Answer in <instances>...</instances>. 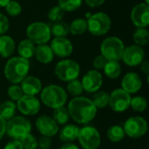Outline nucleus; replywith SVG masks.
Returning a JSON list of instances; mask_svg holds the SVG:
<instances>
[{"instance_id":"obj_32","label":"nucleus","mask_w":149,"mask_h":149,"mask_svg":"<svg viewBox=\"0 0 149 149\" xmlns=\"http://www.w3.org/2000/svg\"><path fill=\"white\" fill-rule=\"evenodd\" d=\"M130 107L134 112L137 113H142L146 110L148 107V101L146 98L142 96H136L134 98L131 99Z\"/></svg>"},{"instance_id":"obj_12","label":"nucleus","mask_w":149,"mask_h":149,"mask_svg":"<svg viewBox=\"0 0 149 149\" xmlns=\"http://www.w3.org/2000/svg\"><path fill=\"white\" fill-rule=\"evenodd\" d=\"M144 58L145 51L143 50V48L136 45H132L125 47L121 59L127 65L134 67L140 65Z\"/></svg>"},{"instance_id":"obj_37","label":"nucleus","mask_w":149,"mask_h":149,"mask_svg":"<svg viewBox=\"0 0 149 149\" xmlns=\"http://www.w3.org/2000/svg\"><path fill=\"white\" fill-rule=\"evenodd\" d=\"M5 10H6V12L10 16H11V17H17V16H18L21 13L22 8H21V5H20V3L18 2L14 1V0H11L5 6Z\"/></svg>"},{"instance_id":"obj_22","label":"nucleus","mask_w":149,"mask_h":149,"mask_svg":"<svg viewBox=\"0 0 149 149\" xmlns=\"http://www.w3.org/2000/svg\"><path fill=\"white\" fill-rule=\"evenodd\" d=\"M15 51V42L13 38L7 35L0 36V56L9 58Z\"/></svg>"},{"instance_id":"obj_8","label":"nucleus","mask_w":149,"mask_h":149,"mask_svg":"<svg viewBox=\"0 0 149 149\" xmlns=\"http://www.w3.org/2000/svg\"><path fill=\"white\" fill-rule=\"evenodd\" d=\"M28 39L35 45H44L50 41L52 34L50 26L44 22H33L26 29Z\"/></svg>"},{"instance_id":"obj_26","label":"nucleus","mask_w":149,"mask_h":149,"mask_svg":"<svg viewBox=\"0 0 149 149\" xmlns=\"http://www.w3.org/2000/svg\"><path fill=\"white\" fill-rule=\"evenodd\" d=\"M70 32L74 36L84 34L87 31V22L85 18H76L69 24Z\"/></svg>"},{"instance_id":"obj_33","label":"nucleus","mask_w":149,"mask_h":149,"mask_svg":"<svg viewBox=\"0 0 149 149\" xmlns=\"http://www.w3.org/2000/svg\"><path fill=\"white\" fill-rule=\"evenodd\" d=\"M82 4V0H58V6L64 11H74Z\"/></svg>"},{"instance_id":"obj_46","label":"nucleus","mask_w":149,"mask_h":149,"mask_svg":"<svg viewBox=\"0 0 149 149\" xmlns=\"http://www.w3.org/2000/svg\"><path fill=\"white\" fill-rule=\"evenodd\" d=\"M58 149H79L77 145L72 142H65L64 145H62Z\"/></svg>"},{"instance_id":"obj_4","label":"nucleus","mask_w":149,"mask_h":149,"mask_svg":"<svg viewBox=\"0 0 149 149\" xmlns=\"http://www.w3.org/2000/svg\"><path fill=\"white\" fill-rule=\"evenodd\" d=\"M31 132V124L23 116H14L6 121L5 134L12 140L21 141Z\"/></svg>"},{"instance_id":"obj_16","label":"nucleus","mask_w":149,"mask_h":149,"mask_svg":"<svg viewBox=\"0 0 149 149\" xmlns=\"http://www.w3.org/2000/svg\"><path fill=\"white\" fill-rule=\"evenodd\" d=\"M36 127L42 136L53 137L58 133V125L52 117L47 115H41L37 119Z\"/></svg>"},{"instance_id":"obj_27","label":"nucleus","mask_w":149,"mask_h":149,"mask_svg":"<svg viewBox=\"0 0 149 149\" xmlns=\"http://www.w3.org/2000/svg\"><path fill=\"white\" fill-rule=\"evenodd\" d=\"M103 70L106 76L112 79L119 78L121 74V66L119 61H107Z\"/></svg>"},{"instance_id":"obj_29","label":"nucleus","mask_w":149,"mask_h":149,"mask_svg":"<svg viewBox=\"0 0 149 149\" xmlns=\"http://www.w3.org/2000/svg\"><path fill=\"white\" fill-rule=\"evenodd\" d=\"M107 136L110 141L116 143V142L121 141L125 138L126 134H125V131L122 127L114 125L108 128V130L107 132Z\"/></svg>"},{"instance_id":"obj_31","label":"nucleus","mask_w":149,"mask_h":149,"mask_svg":"<svg viewBox=\"0 0 149 149\" xmlns=\"http://www.w3.org/2000/svg\"><path fill=\"white\" fill-rule=\"evenodd\" d=\"M52 119L58 125H65L70 119L68 109L65 107H60L58 108L53 109Z\"/></svg>"},{"instance_id":"obj_14","label":"nucleus","mask_w":149,"mask_h":149,"mask_svg":"<svg viewBox=\"0 0 149 149\" xmlns=\"http://www.w3.org/2000/svg\"><path fill=\"white\" fill-rule=\"evenodd\" d=\"M84 91L91 93H94L100 91L103 84V78L101 73L97 70L88 71L82 79L81 81Z\"/></svg>"},{"instance_id":"obj_19","label":"nucleus","mask_w":149,"mask_h":149,"mask_svg":"<svg viewBox=\"0 0 149 149\" xmlns=\"http://www.w3.org/2000/svg\"><path fill=\"white\" fill-rule=\"evenodd\" d=\"M24 94L30 96H36L40 93L42 90V83L40 79L35 76H26L22 81L20 86Z\"/></svg>"},{"instance_id":"obj_28","label":"nucleus","mask_w":149,"mask_h":149,"mask_svg":"<svg viewBox=\"0 0 149 149\" xmlns=\"http://www.w3.org/2000/svg\"><path fill=\"white\" fill-rule=\"evenodd\" d=\"M91 100L97 109H103L109 104V93L105 91H98L94 93Z\"/></svg>"},{"instance_id":"obj_48","label":"nucleus","mask_w":149,"mask_h":149,"mask_svg":"<svg viewBox=\"0 0 149 149\" xmlns=\"http://www.w3.org/2000/svg\"><path fill=\"white\" fill-rule=\"evenodd\" d=\"M91 16H92V14H90V12H87V14H86V19H88Z\"/></svg>"},{"instance_id":"obj_13","label":"nucleus","mask_w":149,"mask_h":149,"mask_svg":"<svg viewBox=\"0 0 149 149\" xmlns=\"http://www.w3.org/2000/svg\"><path fill=\"white\" fill-rule=\"evenodd\" d=\"M17 108L26 116H33L40 110V102L35 96L24 94L22 98L17 101Z\"/></svg>"},{"instance_id":"obj_11","label":"nucleus","mask_w":149,"mask_h":149,"mask_svg":"<svg viewBox=\"0 0 149 149\" xmlns=\"http://www.w3.org/2000/svg\"><path fill=\"white\" fill-rule=\"evenodd\" d=\"M131 95L122 88L113 90L109 93V107L116 113H122L130 107Z\"/></svg>"},{"instance_id":"obj_38","label":"nucleus","mask_w":149,"mask_h":149,"mask_svg":"<svg viewBox=\"0 0 149 149\" xmlns=\"http://www.w3.org/2000/svg\"><path fill=\"white\" fill-rule=\"evenodd\" d=\"M20 142L24 149H37L38 148V140L31 134L26 135L23 140L20 141Z\"/></svg>"},{"instance_id":"obj_40","label":"nucleus","mask_w":149,"mask_h":149,"mask_svg":"<svg viewBox=\"0 0 149 149\" xmlns=\"http://www.w3.org/2000/svg\"><path fill=\"white\" fill-rule=\"evenodd\" d=\"M10 27V23L8 17L3 15V13H0V36L3 35L7 32Z\"/></svg>"},{"instance_id":"obj_42","label":"nucleus","mask_w":149,"mask_h":149,"mask_svg":"<svg viewBox=\"0 0 149 149\" xmlns=\"http://www.w3.org/2000/svg\"><path fill=\"white\" fill-rule=\"evenodd\" d=\"M3 149H24L22 147V144L20 141H16L13 140L10 142H8Z\"/></svg>"},{"instance_id":"obj_39","label":"nucleus","mask_w":149,"mask_h":149,"mask_svg":"<svg viewBox=\"0 0 149 149\" xmlns=\"http://www.w3.org/2000/svg\"><path fill=\"white\" fill-rule=\"evenodd\" d=\"M107 63V59L103 56V55H98L94 58L93 61V67L98 71V70H103L105 65Z\"/></svg>"},{"instance_id":"obj_20","label":"nucleus","mask_w":149,"mask_h":149,"mask_svg":"<svg viewBox=\"0 0 149 149\" xmlns=\"http://www.w3.org/2000/svg\"><path fill=\"white\" fill-rule=\"evenodd\" d=\"M34 56L36 59L41 64H49L53 60L54 58V54L50 45L46 44L38 45L35 49Z\"/></svg>"},{"instance_id":"obj_25","label":"nucleus","mask_w":149,"mask_h":149,"mask_svg":"<svg viewBox=\"0 0 149 149\" xmlns=\"http://www.w3.org/2000/svg\"><path fill=\"white\" fill-rule=\"evenodd\" d=\"M51 29V34L55 38H66V36L70 33L69 24L64 21H58L53 23Z\"/></svg>"},{"instance_id":"obj_43","label":"nucleus","mask_w":149,"mask_h":149,"mask_svg":"<svg viewBox=\"0 0 149 149\" xmlns=\"http://www.w3.org/2000/svg\"><path fill=\"white\" fill-rule=\"evenodd\" d=\"M106 0H85L86 3L91 8H97L102 5Z\"/></svg>"},{"instance_id":"obj_41","label":"nucleus","mask_w":149,"mask_h":149,"mask_svg":"<svg viewBox=\"0 0 149 149\" xmlns=\"http://www.w3.org/2000/svg\"><path fill=\"white\" fill-rule=\"evenodd\" d=\"M52 144V141L51 140V137L41 136L38 141V147H39V148L41 149H50Z\"/></svg>"},{"instance_id":"obj_3","label":"nucleus","mask_w":149,"mask_h":149,"mask_svg":"<svg viewBox=\"0 0 149 149\" xmlns=\"http://www.w3.org/2000/svg\"><path fill=\"white\" fill-rule=\"evenodd\" d=\"M40 99L45 106L56 109L65 106L67 100V93L63 87L58 85H49L41 90Z\"/></svg>"},{"instance_id":"obj_45","label":"nucleus","mask_w":149,"mask_h":149,"mask_svg":"<svg viewBox=\"0 0 149 149\" xmlns=\"http://www.w3.org/2000/svg\"><path fill=\"white\" fill-rule=\"evenodd\" d=\"M141 70L147 75V77H148L149 74V63L148 61H145L143 60L141 63Z\"/></svg>"},{"instance_id":"obj_24","label":"nucleus","mask_w":149,"mask_h":149,"mask_svg":"<svg viewBox=\"0 0 149 149\" xmlns=\"http://www.w3.org/2000/svg\"><path fill=\"white\" fill-rule=\"evenodd\" d=\"M17 111V105L12 100H7L0 103V117L4 120H9L15 116Z\"/></svg>"},{"instance_id":"obj_34","label":"nucleus","mask_w":149,"mask_h":149,"mask_svg":"<svg viewBox=\"0 0 149 149\" xmlns=\"http://www.w3.org/2000/svg\"><path fill=\"white\" fill-rule=\"evenodd\" d=\"M67 92L70 95L73 96L74 98L80 96L84 92L81 81H79V79H74V80L68 82Z\"/></svg>"},{"instance_id":"obj_47","label":"nucleus","mask_w":149,"mask_h":149,"mask_svg":"<svg viewBox=\"0 0 149 149\" xmlns=\"http://www.w3.org/2000/svg\"><path fill=\"white\" fill-rule=\"evenodd\" d=\"M10 1L11 0H0V7H5Z\"/></svg>"},{"instance_id":"obj_44","label":"nucleus","mask_w":149,"mask_h":149,"mask_svg":"<svg viewBox=\"0 0 149 149\" xmlns=\"http://www.w3.org/2000/svg\"><path fill=\"white\" fill-rule=\"evenodd\" d=\"M5 128H6V120L0 117V140L5 134Z\"/></svg>"},{"instance_id":"obj_7","label":"nucleus","mask_w":149,"mask_h":149,"mask_svg":"<svg viewBox=\"0 0 149 149\" xmlns=\"http://www.w3.org/2000/svg\"><path fill=\"white\" fill-rule=\"evenodd\" d=\"M87 30L93 36H103L107 34L112 24L110 17L105 12H97L86 19Z\"/></svg>"},{"instance_id":"obj_23","label":"nucleus","mask_w":149,"mask_h":149,"mask_svg":"<svg viewBox=\"0 0 149 149\" xmlns=\"http://www.w3.org/2000/svg\"><path fill=\"white\" fill-rule=\"evenodd\" d=\"M35 49H36L35 44L28 38L23 39L22 41H20L17 46V52H18L19 57L25 58V59H29L34 56Z\"/></svg>"},{"instance_id":"obj_30","label":"nucleus","mask_w":149,"mask_h":149,"mask_svg":"<svg viewBox=\"0 0 149 149\" xmlns=\"http://www.w3.org/2000/svg\"><path fill=\"white\" fill-rule=\"evenodd\" d=\"M133 40L136 45L143 46L149 41V32L146 28H136L133 33Z\"/></svg>"},{"instance_id":"obj_2","label":"nucleus","mask_w":149,"mask_h":149,"mask_svg":"<svg viewBox=\"0 0 149 149\" xmlns=\"http://www.w3.org/2000/svg\"><path fill=\"white\" fill-rule=\"evenodd\" d=\"M30 63L21 57L10 58L4 66V76L12 84H18L28 75Z\"/></svg>"},{"instance_id":"obj_17","label":"nucleus","mask_w":149,"mask_h":149,"mask_svg":"<svg viewBox=\"0 0 149 149\" xmlns=\"http://www.w3.org/2000/svg\"><path fill=\"white\" fill-rule=\"evenodd\" d=\"M54 55L58 58H67L73 51L72 42L66 38H54L50 45Z\"/></svg>"},{"instance_id":"obj_18","label":"nucleus","mask_w":149,"mask_h":149,"mask_svg":"<svg viewBox=\"0 0 149 149\" xmlns=\"http://www.w3.org/2000/svg\"><path fill=\"white\" fill-rule=\"evenodd\" d=\"M121 86L122 89L129 94L135 93L141 90L142 86V80L138 73L130 72L123 77L121 80Z\"/></svg>"},{"instance_id":"obj_21","label":"nucleus","mask_w":149,"mask_h":149,"mask_svg":"<svg viewBox=\"0 0 149 149\" xmlns=\"http://www.w3.org/2000/svg\"><path fill=\"white\" fill-rule=\"evenodd\" d=\"M79 128L75 125H65L59 131V140L64 142H72L78 139Z\"/></svg>"},{"instance_id":"obj_6","label":"nucleus","mask_w":149,"mask_h":149,"mask_svg":"<svg viewBox=\"0 0 149 149\" xmlns=\"http://www.w3.org/2000/svg\"><path fill=\"white\" fill-rule=\"evenodd\" d=\"M54 73L61 81L70 82L78 79L80 73V66L72 59H63L55 65Z\"/></svg>"},{"instance_id":"obj_5","label":"nucleus","mask_w":149,"mask_h":149,"mask_svg":"<svg viewBox=\"0 0 149 149\" xmlns=\"http://www.w3.org/2000/svg\"><path fill=\"white\" fill-rule=\"evenodd\" d=\"M125 50L123 41L117 37H108L100 45V52L107 61H119L122 58Z\"/></svg>"},{"instance_id":"obj_10","label":"nucleus","mask_w":149,"mask_h":149,"mask_svg":"<svg viewBox=\"0 0 149 149\" xmlns=\"http://www.w3.org/2000/svg\"><path fill=\"white\" fill-rule=\"evenodd\" d=\"M123 129L126 135L128 137L133 139H139L147 134L148 123L144 118L141 116H134L125 121Z\"/></svg>"},{"instance_id":"obj_49","label":"nucleus","mask_w":149,"mask_h":149,"mask_svg":"<svg viewBox=\"0 0 149 149\" xmlns=\"http://www.w3.org/2000/svg\"><path fill=\"white\" fill-rule=\"evenodd\" d=\"M145 3H147V4L149 5V0H145Z\"/></svg>"},{"instance_id":"obj_35","label":"nucleus","mask_w":149,"mask_h":149,"mask_svg":"<svg viewBox=\"0 0 149 149\" xmlns=\"http://www.w3.org/2000/svg\"><path fill=\"white\" fill-rule=\"evenodd\" d=\"M64 14H65V11L58 5H56L49 10L47 17L51 22L56 23L58 21H62L64 17Z\"/></svg>"},{"instance_id":"obj_1","label":"nucleus","mask_w":149,"mask_h":149,"mask_svg":"<svg viewBox=\"0 0 149 149\" xmlns=\"http://www.w3.org/2000/svg\"><path fill=\"white\" fill-rule=\"evenodd\" d=\"M67 109L70 118L76 123L82 125L88 124L92 121L95 118L98 111L90 99L82 96L75 97L70 100Z\"/></svg>"},{"instance_id":"obj_15","label":"nucleus","mask_w":149,"mask_h":149,"mask_svg":"<svg viewBox=\"0 0 149 149\" xmlns=\"http://www.w3.org/2000/svg\"><path fill=\"white\" fill-rule=\"evenodd\" d=\"M131 20L137 28H146L149 24V5L141 3L135 5L131 11Z\"/></svg>"},{"instance_id":"obj_36","label":"nucleus","mask_w":149,"mask_h":149,"mask_svg":"<svg viewBox=\"0 0 149 149\" xmlns=\"http://www.w3.org/2000/svg\"><path fill=\"white\" fill-rule=\"evenodd\" d=\"M7 95L12 101H17L22 98L24 93L20 86H17V84H12L7 90Z\"/></svg>"},{"instance_id":"obj_9","label":"nucleus","mask_w":149,"mask_h":149,"mask_svg":"<svg viewBox=\"0 0 149 149\" xmlns=\"http://www.w3.org/2000/svg\"><path fill=\"white\" fill-rule=\"evenodd\" d=\"M78 140L84 149H97L101 143L99 131L91 126H86L79 129Z\"/></svg>"}]
</instances>
